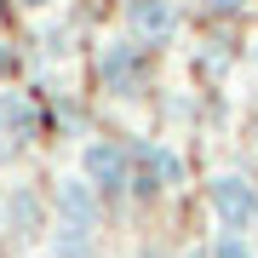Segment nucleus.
Instances as JSON below:
<instances>
[{
    "mask_svg": "<svg viewBox=\"0 0 258 258\" xmlns=\"http://www.w3.org/2000/svg\"><path fill=\"white\" fill-rule=\"evenodd\" d=\"M207 207H212V218H218L224 235H247L258 224V184L241 178V172H218L207 184Z\"/></svg>",
    "mask_w": 258,
    "mask_h": 258,
    "instance_id": "nucleus-1",
    "label": "nucleus"
},
{
    "mask_svg": "<svg viewBox=\"0 0 258 258\" xmlns=\"http://www.w3.org/2000/svg\"><path fill=\"white\" fill-rule=\"evenodd\" d=\"M98 75H103V86H109L115 98H138L144 81H149V46H138L132 35L103 40L98 46Z\"/></svg>",
    "mask_w": 258,
    "mask_h": 258,
    "instance_id": "nucleus-2",
    "label": "nucleus"
},
{
    "mask_svg": "<svg viewBox=\"0 0 258 258\" xmlns=\"http://www.w3.org/2000/svg\"><path fill=\"white\" fill-rule=\"evenodd\" d=\"M81 178L98 195H126L132 189V149H120L115 138H92L81 149Z\"/></svg>",
    "mask_w": 258,
    "mask_h": 258,
    "instance_id": "nucleus-3",
    "label": "nucleus"
},
{
    "mask_svg": "<svg viewBox=\"0 0 258 258\" xmlns=\"http://www.w3.org/2000/svg\"><path fill=\"white\" fill-rule=\"evenodd\" d=\"M178 29H184V12H178V0H126V35L138 40V46H166V40H178Z\"/></svg>",
    "mask_w": 258,
    "mask_h": 258,
    "instance_id": "nucleus-4",
    "label": "nucleus"
},
{
    "mask_svg": "<svg viewBox=\"0 0 258 258\" xmlns=\"http://www.w3.org/2000/svg\"><path fill=\"white\" fill-rule=\"evenodd\" d=\"M178 155L166 144H144V149H132V189L138 195H161L166 184H178Z\"/></svg>",
    "mask_w": 258,
    "mask_h": 258,
    "instance_id": "nucleus-5",
    "label": "nucleus"
},
{
    "mask_svg": "<svg viewBox=\"0 0 258 258\" xmlns=\"http://www.w3.org/2000/svg\"><path fill=\"white\" fill-rule=\"evenodd\" d=\"M57 212H63L69 230H98V218H103V195L86 184V178H63V184H57Z\"/></svg>",
    "mask_w": 258,
    "mask_h": 258,
    "instance_id": "nucleus-6",
    "label": "nucleus"
},
{
    "mask_svg": "<svg viewBox=\"0 0 258 258\" xmlns=\"http://www.w3.org/2000/svg\"><path fill=\"white\" fill-rule=\"evenodd\" d=\"M35 132V103L23 92H0V149H18Z\"/></svg>",
    "mask_w": 258,
    "mask_h": 258,
    "instance_id": "nucleus-7",
    "label": "nucleus"
},
{
    "mask_svg": "<svg viewBox=\"0 0 258 258\" xmlns=\"http://www.w3.org/2000/svg\"><path fill=\"white\" fill-rule=\"evenodd\" d=\"M212 258H258V252L247 247V235H218L212 241Z\"/></svg>",
    "mask_w": 258,
    "mask_h": 258,
    "instance_id": "nucleus-8",
    "label": "nucleus"
},
{
    "mask_svg": "<svg viewBox=\"0 0 258 258\" xmlns=\"http://www.w3.org/2000/svg\"><path fill=\"white\" fill-rule=\"evenodd\" d=\"M247 6H252V0H207L212 18H235V12H247Z\"/></svg>",
    "mask_w": 258,
    "mask_h": 258,
    "instance_id": "nucleus-9",
    "label": "nucleus"
},
{
    "mask_svg": "<svg viewBox=\"0 0 258 258\" xmlns=\"http://www.w3.org/2000/svg\"><path fill=\"white\" fill-rule=\"evenodd\" d=\"M23 12H46V6H57V0H18Z\"/></svg>",
    "mask_w": 258,
    "mask_h": 258,
    "instance_id": "nucleus-10",
    "label": "nucleus"
},
{
    "mask_svg": "<svg viewBox=\"0 0 258 258\" xmlns=\"http://www.w3.org/2000/svg\"><path fill=\"white\" fill-rule=\"evenodd\" d=\"M252 144H258V115H252Z\"/></svg>",
    "mask_w": 258,
    "mask_h": 258,
    "instance_id": "nucleus-11",
    "label": "nucleus"
},
{
    "mask_svg": "<svg viewBox=\"0 0 258 258\" xmlns=\"http://www.w3.org/2000/svg\"><path fill=\"white\" fill-rule=\"evenodd\" d=\"M0 23H6V0H0Z\"/></svg>",
    "mask_w": 258,
    "mask_h": 258,
    "instance_id": "nucleus-12",
    "label": "nucleus"
},
{
    "mask_svg": "<svg viewBox=\"0 0 258 258\" xmlns=\"http://www.w3.org/2000/svg\"><path fill=\"white\" fill-rule=\"evenodd\" d=\"M252 57H258V40H252Z\"/></svg>",
    "mask_w": 258,
    "mask_h": 258,
    "instance_id": "nucleus-13",
    "label": "nucleus"
},
{
    "mask_svg": "<svg viewBox=\"0 0 258 258\" xmlns=\"http://www.w3.org/2000/svg\"><path fill=\"white\" fill-rule=\"evenodd\" d=\"M195 258H212V252H195Z\"/></svg>",
    "mask_w": 258,
    "mask_h": 258,
    "instance_id": "nucleus-14",
    "label": "nucleus"
}]
</instances>
